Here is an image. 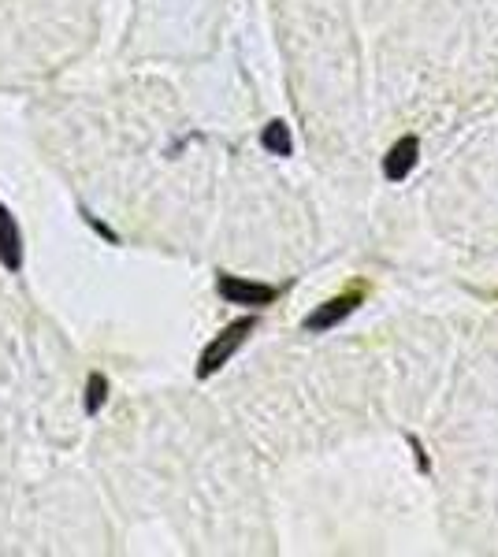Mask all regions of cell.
Listing matches in <instances>:
<instances>
[{
    "mask_svg": "<svg viewBox=\"0 0 498 557\" xmlns=\"http://www.w3.org/2000/svg\"><path fill=\"white\" fill-rule=\"evenodd\" d=\"M249 331H253V320H235L231 327H223V335L220 338H212L209 346H205V353H201V364H197V376L201 379H209V376H216L220 372L223 364L231 361L238 353V346L246 342L249 338Z\"/></svg>",
    "mask_w": 498,
    "mask_h": 557,
    "instance_id": "6da1fadb",
    "label": "cell"
},
{
    "mask_svg": "<svg viewBox=\"0 0 498 557\" xmlns=\"http://www.w3.org/2000/svg\"><path fill=\"white\" fill-rule=\"evenodd\" d=\"M216 290H220V298H227L231 305H272L279 298L276 286L268 283H246V279H238V275H220L216 279Z\"/></svg>",
    "mask_w": 498,
    "mask_h": 557,
    "instance_id": "7a4b0ae2",
    "label": "cell"
},
{
    "mask_svg": "<svg viewBox=\"0 0 498 557\" xmlns=\"http://www.w3.org/2000/svg\"><path fill=\"white\" fill-rule=\"evenodd\" d=\"M357 305H361V290H350V294H339V298L324 301L320 309L305 316V331H331V327L342 324Z\"/></svg>",
    "mask_w": 498,
    "mask_h": 557,
    "instance_id": "3957f363",
    "label": "cell"
},
{
    "mask_svg": "<svg viewBox=\"0 0 498 557\" xmlns=\"http://www.w3.org/2000/svg\"><path fill=\"white\" fill-rule=\"evenodd\" d=\"M420 160V142L413 138V134H406L402 142H394V149L387 156H383V175L391 182H402L409 175V171L417 168Z\"/></svg>",
    "mask_w": 498,
    "mask_h": 557,
    "instance_id": "277c9868",
    "label": "cell"
},
{
    "mask_svg": "<svg viewBox=\"0 0 498 557\" xmlns=\"http://www.w3.org/2000/svg\"><path fill=\"white\" fill-rule=\"evenodd\" d=\"M0 260L8 272H19V264H23V238H19V227L4 205H0Z\"/></svg>",
    "mask_w": 498,
    "mask_h": 557,
    "instance_id": "5b68a950",
    "label": "cell"
},
{
    "mask_svg": "<svg viewBox=\"0 0 498 557\" xmlns=\"http://www.w3.org/2000/svg\"><path fill=\"white\" fill-rule=\"evenodd\" d=\"M261 142H264V149H268V153L290 156V130H287V123H279V119H272V123L264 127Z\"/></svg>",
    "mask_w": 498,
    "mask_h": 557,
    "instance_id": "8992f818",
    "label": "cell"
},
{
    "mask_svg": "<svg viewBox=\"0 0 498 557\" xmlns=\"http://www.w3.org/2000/svg\"><path fill=\"white\" fill-rule=\"evenodd\" d=\"M108 394V383L101 376H90V390H86V413H97Z\"/></svg>",
    "mask_w": 498,
    "mask_h": 557,
    "instance_id": "52a82bcc",
    "label": "cell"
}]
</instances>
